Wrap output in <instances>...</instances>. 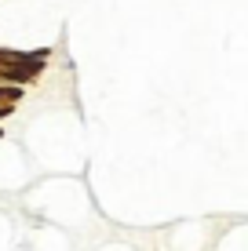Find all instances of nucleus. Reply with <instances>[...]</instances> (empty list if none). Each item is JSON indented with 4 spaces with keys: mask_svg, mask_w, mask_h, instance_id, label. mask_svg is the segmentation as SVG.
<instances>
[{
    "mask_svg": "<svg viewBox=\"0 0 248 251\" xmlns=\"http://www.w3.org/2000/svg\"><path fill=\"white\" fill-rule=\"evenodd\" d=\"M0 99H15V102H19V99H22V91H19V88H11V91H0Z\"/></svg>",
    "mask_w": 248,
    "mask_h": 251,
    "instance_id": "f257e3e1",
    "label": "nucleus"
},
{
    "mask_svg": "<svg viewBox=\"0 0 248 251\" xmlns=\"http://www.w3.org/2000/svg\"><path fill=\"white\" fill-rule=\"evenodd\" d=\"M7 113H11V109H7V106H0V117H7Z\"/></svg>",
    "mask_w": 248,
    "mask_h": 251,
    "instance_id": "f03ea898",
    "label": "nucleus"
}]
</instances>
